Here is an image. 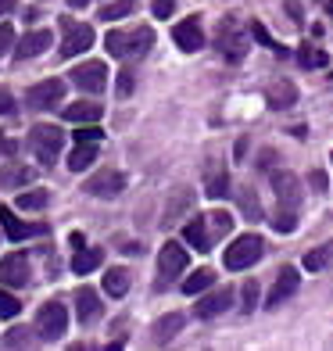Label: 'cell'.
I'll return each instance as SVG.
<instances>
[{
	"mask_svg": "<svg viewBox=\"0 0 333 351\" xmlns=\"http://www.w3.org/2000/svg\"><path fill=\"white\" fill-rule=\"evenodd\" d=\"M190 204H194V194H190L186 186H180L176 194H172V201H169V208H165V226H172V222H180V215L183 212H190Z\"/></svg>",
	"mask_w": 333,
	"mask_h": 351,
	"instance_id": "d4e9b609",
	"label": "cell"
},
{
	"mask_svg": "<svg viewBox=\"0 0 333 351\" xmlns=\"http://www.w3.org/2000/svg\"><path fill=\"white\" fill-rule=\"evenodd\" d=\"M273 230H280V233H294V230H297V215H294V208H280V212L273 215Z\"/></svg>",
	"mask_w": 333,
	"mask_h": 351,
	"instance_id": "e575fe53",
	"label": "cell"
},
{
	"mask_svg": "<svg viewBox=\"0 0 333 351\" xmlns=\"http://www.w3.org/2000/svg\"><path fill=\"white\" fill-rule=\"evenodd\" d=\"M273 190L280 208H297L301 204V180L294 172H273Z\"/></svg>",
	"mask_w": 333,
	"mask_h": 351,
	"instance_id": "4fadbf2b",
	"label": "cell"
},
{
	"mask_svg": "<svg viewBox=\"0 0 333 351\" xmlns=\"http://www.w3.org/2000/svg\"><path fill=\"white\" fill-rule=\"evenodd\" d=\"M265 101L273 104L276 111H287V108L297 104V86L291 83V79H276V83L265 90Z\"/></svg>",
	"mask_w": 333,
	"mask_h": 351,
	"instance_id": "d6986e66",
	"label": "cell"
},
{
	"mask_svg": "<svg viewBox=\"0 0 333 351\" xmlns=\"http://www.w3.org/2000/svg\"><path fill=\"white\" fill-rule=\"evenodd\" d=\"M183 241L197 251H212V237H208V226H204V219H190L183 226Z\"/></svg>",
	"mask_w": 333,
	"mask_h": 351,
	"instance_id": "603a6c76",
	"label": "cell"
},
{
	"mask_svg": "<svg viewBox=\"0 0 333 351\" xmlns=\"http://www.w3.org/2000/svg\"><path fill=\"white\" fill-rule=\"evenodd\" d=\"M308 183H312L315 190H326V186H330V180H326V172H319V169H315V172L308 176Z\"/></svg>",
	"mask_w": 333,
	"mask_h": 351,
	"instance_id": "bcb514c9",
	"label": "cell"
},
{
	"mask_svg": "<svg viewBox=\"0 0 333 351\" xmlns=\"http://www.w3.org/2000/svg\"><path fill=\"white\" fill-rule=\"evenodd\" d=\"M0 230H4L8 241H14V244L25 241V237H33V233H47V226H29V222H22L11 208H4V204H0Z\"/></svg>",
	"mask_w": 333,
	"mask_h": 351,
	"instance_id": "9a60e30c",
	"label": "cell"
},
{
	"mask_svg": "<svg viewBox=\"0 0 333 351\" xmlns=\"http://www.w3.org/2000/svg\"><path fill=\"white\" fill-rule=\"evenodd\" d=\"M251 36H255V40H258L262 47H276V40L269 36V29H265L262 22H255V25H251Z\"/></svg>",
	"mask_w": 333,
	"mask_h": 351,
	"instance_id": "ee69618b",
	"label": "cell"
},
{
	"mask_svg": "<svg viewBox=\"0 0 333 351\" xmlns=\"http://www.w3.org/2000/svg\"><path fill=\"white\" fill-rule=\"evenodd\" d=\"M212 283H215V273H212V269H197L194 276H186L183 291H186V294H201V291H208Z\"/></svg>",
	"mask_w": 333,
	"mask_h": 351,
	"instance_id": "d6a6232c",
	"label": "cell"
},
{
	"mask_svg": "<svg viewBox=\"0 0 333 351\" xmlns=\"http://www.w3.org/2000/svg\"><path fill=\"white\" fill-rule=\"evenodd\" d=\"M69 75H72V86H79L83 93H101L108 86V65H104V61H86V65H75Z\"/></svg>",
	"mask_w": 333,
	"mask_h": 351,
	"instance_id": "8992f818",
	"label": "cell"
},
{
	"mask_svg": "<svg viewBox=\"0 0 333 351\" xmlns=\"http://www.w3.org/2000/svg\"><path fill=\"white\" fill-rule=\"evenodd\" d=\"M136 11V0H111V4L101 8V19L104 22H115V19H125V14Z\"/></svg>",
	"mask_w": 333,
	"mask_h": 351,
	"instance_id": "1f68e13d",
	"label": "cell"
},
{
	"mask_svg": "<svg viewBox=\"0 0 333 351\" xmlns=\"http://www.w3.org/2000/svg\"><path fill=\"white\" fill-rule=\"evenodd\" d=\"M101 262H104V251H101V247H79L75 258H72V273H75V276H86V273H93Z\"/></svg>",
	"mask_w": 333,
	"mask_h": 351,
	"instance_id": "cb8c5ba5",
	"label": "cell"
},
{
	"mask_svg": "<svg viewBox=\"0 0 333 351\" xmlns=\"http://www.w3.org/2000/svg\"><path fill=\"white\" fill-rule=\"evenodd\" d=\"M18 312H22V301L14 298V294H8V291H0V315H4V319H14Z\"/></svg>",
	"mask_w": 333,
	"mask_h": 351,
	"instance_id": "8d00e7d4",
	"label": "cell"
},
{
	"mask_svg": "<svg viewBox=\"0 0 333 351\" xmlns=\"http://www.w3.org/2000/svg\"><path fill=\"white\" fill-rule=\"evenodd\" d=\"M297 287H301V273H297L294 265H283V269H280V276H276V283H273V291H269L265 308H269V312L280 308L283 301H291V298L297 294Z\"/></svg>",
	"mask_w": 333,
	"mask_h": 351,
	"instance_id": "9c48e42d",
	"label": "cell"
},
{
	"mask_svg": "<svg viewBox=\"0 0 333 351\" xmlns=\"http://www.w3.org/2000/svg\"><path fill=\"white\" fill-rule=\"evenodd\" d=\"M14 11V0H0V19H4V14H11Z\"/></svg>",
	"mask_w": 333,
	"mask_h": 351,
	"instance_id": "c3c4849f",
	"label": "cell"
},
{
	"mask_svg": "<svg viewBox=\"0 0 333 351\" xmlns=\"http://www.w3.org/2000/svg\"><path fill=\"white\" fill-rule=\"evenodd\" d=\"M61 97H65V83H61V79H43V83L29 86L25 104L36 108V111H47V108H58Z\"/></svg>",
	"mask_w": 333,
	"mask_h": 351,
	"instance_id": "52a82bcc",
	"label": "cell"
},
{
	"mask_svg": "<svg viewBox=\"0 0 333 351\" xmlns=\"http://www.w3.org/2000/svg\"><path fill=\"white\" fill-rule=\"evenodd\" d=\"M208 226H212L215 237H226L230 226H233V215H230V212H212V215H208Z\"/></svg>",
	"mask_w": 333,
	"mask_h": 351,
	"instance_id": "d590c367",
	"label": "cell"
},
{
	"mask_svg": "<svg viewBox=\"0 0 333 351\" xmlns=\"http://www.w3.org/2000/svg\"><path fill=\"white\" fill-rule=\"evenodd\" d=\"M215 47L222 51V58L226 61H241L247 54V36H244V25L233 19H222V25L215 29Z\"/></svg>",
	"mask_w": 333,
	"mask_h": 351,
	"instance_id": "3957f363",
	"label": "cell"
},
{
	"mask_svg": "<svg viewBox=\"0 0 333 351\" xmlns=\"http://www.w3.org/2000/svg\"><path fill=\"white\" fill-rule=\"evenodd\" d=\"M297 61H301V65H305V69H323L330 58H326V51H319V47L305 43V47H301V51H297Z\"/></svg>",
	"mask_w": 333,
	"mask_h": 351,
	"instance_id": "836d02e7",
	"label": "cell"
},
{
	"mask_svg": "<svg viewBox=\"0 0 333 351\" xmlns=\"http://www.w3.org/2000/svg\"><path fill=\"white\" fill-rule=\"evenodd\" d=\"M241 301H244V305H241V308H244V315H247V312H255V301H258V283H255V280H247V283H244Z\"/></svg>",
	"mask_w": 333,
	"mask_h": 351,
	"instance_id": "ab89813d",
	"label": "cell"
},
{
	"mask_svg": "<svg viewBox=\"0 0 333 351\" xmlns=\"http://www.w3.org/2000/svg\"><path fill=\"white\" fill-rule=\"evenodd\" d=\"M4 348H25L29 344V330L25 326H14L11 333H4V341H0Z\"/></svg>",
	"mask_w": 333,
	"mask_h": 351,
	"instance_id": "60d3db41",
	"label": "cell"
},
{
	"mask_svg": "<svg viewBox=\"0 0 333 351\" xmlns=\"http://www.w3.org/2000/svg\"><path fill=\"white\" fill-rule=\"evenodd\" d=\"M29 280H33V269H29V258L25 254H4L0 258V283L8 287H29Z\"/></svg>",
	"mask_w": 333,
	"mask_h": 351,
	"instance_id": "30bf717a",
	"label": "cell"
},
{
	"mask_svg": "<svg viewBox=\"0 0 333 351\" xmlns=\"http://www.w3.org/2000/svg\"><path fill=\"white\" fill-rule=\"evenodd\" d=\"M151 11H154V19H169V14L176 11V0H154Z\"/></svg>",
	"mask_w": 333,
	"mask_h": 351,
	"instance_id": "b9f144b4",
	"label": "cell"
},
{
	"mask_svg": "<svg viewBox=\"0 0 333 351\" xmlns=\"http://www.w3.org/2000/svg\"><path fill=\"white\" fill-rule=\"evenodd\" d=\"M47 204H51L47 190H25V194H18V208H25V212H43Z\"/></svg>",
	"mask_w": 333,
	"mask_h": 351,
	"instance_id": "4dcf8cb0",
	"label": "cell"
},
{
	"mask_svg": "<svg viewBox=\"0 0 333 351\" xmlns=\"http://www.w3.org/2000/svg\"><path fill=\"white\" fill-rule=\"evenodd\" d=\"M69 330V308L61 301H47L36 312V333L40 341H61V333Z\"/></svg>",
	"mask_w": 333,
	"mask_h": 351,
	"instance_id": "5b68a950",
	"label": "cell"
},
{
	"mask_svg": "<svg viewBox=\"0 0 333 351\" xmlns=\"http://www.w3.org/2000/svg\"><path fill=\"white\" fill-rule=\"evenodd\" d=\"M90 0H69V8H86Z\"/></svg>",
	"mask_w": 333,
	"mask_h": 351,
	"instance_id": "681fc988",
	"label": "cell"
},
{
	"mask_svg": "<svg viewBox=\"0 0 333 351\" xmlns=\"http://www.w3.org/2000/svg\"><path fill=\"white\" fill-rule=\"evenodd\" d=\"M133 86H136V75H133V69H122V72H119V83H115V93H119V97H130Z\"/></svg>",
	"mask_w": 333,
	"mask_h": 351,
	"instance_id": "74e56055",
	"label": "cell"
},
{
	"mask_svg": "<svg viewBox=\"0 0 333 351\" xmlns=\"http://www.w3.org/2000/svg\"><path fill=\"white\" fill-rule=\"evenodd\" d=\"M101 111H104V108L93 104V101H75V104L65 108V119H69V122H97Z\"/></svg>",
	"mask_w": 333,
	"mask_h": 351,
	"instance_id": "484cf974",
	"label": "cell"
},
{
	"mask_svg": "<svg viewBox=\"0 0 333 351\" xmlns=\"http://www.w3.org/2000/svg\"><path fill=\"white\" fill-rule=\"evenodd\" d=\"M287 11L294 14V22H301V19H305V11H301V4H297V0H287Z\"/></svg>",
	"mask_w": 333,
	"mask_h": 351,
	"instance_id": "7dc6e473",
	"label": "cell"
},
{
	"mask_svg": "<svg viewBox=\"0 0 333 351\" xmlns=\"http://www.w3.org/2000/svg\"><path fill=\"white\" fill-rule=\"evenodd\" d=\"M36 180V172L29 169V165H22V162H8L4 169H0V186H8V190H14V186H29Z\"/></svg>",
	"mask_w": 333,
	"mask_h": 351,
	"instance_id": "44dd1931",
	"label": "cell"
},
{
	"mask_svg": "<svg viewBox=\"0 0 333 351\" xmlns=\"http://www.w3.org/2000/svg\"><path fill=\"white\" fill-rule=\"evenodd\" d=\"M180 330H183V315H180V312H169V315H162V319L151 326V341H154V344H169Z\"/></svg>",
	"mask_w": 333,
	"mask_h": 351,
	"instance_id": "7402d4cb",
	"label": "cell"
},
{
	"mask_svg": "<svg viewBox=\"0 0 333 351\" xmlns=\"http://www.w3.org/2000/svg\"><path fill=\"white\" fill-rule=\"evenodd\" d=\"M61 143H65V133H61L58 125H33V130H29V147H33V154L40 158L43 165L58 162Z\"/></svg>",
	"mask_w": 333,
	"mask_h": 351,
	"instance_id": "277c9868",
	"label": "cell"
},
{
	"mask_svg": "<svg viewBox=\"0 0 333 351\" xmlns=\"http://www.w3.org/2000/svg\"><path fill=\"white\" fill-rule=\"evenodd\" d=\"M330 262H333V244H323V247L308 251V254H305V262H301V265H305L308 273H319V269H323V265H330Z\"/></svg>",
	"mask_w": 333,
	"mask_h": 351,
	"instance_id": "f546056e",
	"label": "cell"
},
{
	"mask_svg": "<svg viewBox=\"0 0 333 351\" xmlns=\"http://www.w3.org/2000/svg\"><path fill=\"white\" fill-rule=\"evenodd\" d=\"M230 305H233V291H230V287H219L215 294H208V298L197 301V315H201V319H215V315L226 312Z\"/></svg>",
	"mask_w": 333,
	"mask_h": 351,
	"instance_id": "ffe728a7",
	"label": "cell"
},
{
	"mask_svg": "<svg viewBox=\"0 0 333 351\" xmlns=\"http://www.w3.org/2000/svg\"><path fill=\"white\" fill-rule=\"evenodd\" d=\"M83 190H86L90 197H119L122 190H125V176L115 172V169H104L97 176H90Z\"/></svg>",
	"mask_w": 333,
	"mask_h": 351,
	"instance_id": "8fae6325",
	"label": "cell"
},
{
	"mask_svg": "<svg viewBox=\"0 0 333 351\" xmlns=\"http://www.w3.org/2000/svg\"><path fill=\"white\" fill-rule=\"evenodd\" d=\"M11 43H14V29L8 22H0V54H8Z\"/></svg>",
	"mask_w": 333,
	"mask_h": 351,
	"instance_id": "7bdbcfd3",
	"label": "cell"
},
{
	"mask_svg": "<svg viewBox=\"0 0 333 351\" xmlns=\"http://www.w3.org/2000/svg\"><path fill=\"white\" fill-rule=\"evenodd\" d=\"M326 11H330V14H333V0H330V4H326Z\"/></svg>",
	"mask_w": 333,
	"mask_h": 351,
	"instance_id": "f907efd6",
	"label": "cell"
},
{
	"mask_svg": "<svg viewBox=\"0 0 333 351\" xmlns=\"http://www.w3.org/2000/svg\"><path fill=\"white\" fill-rule=\"evenodd\" d=\"M104 133L97 130L93 122H79V133H75V143H97Z\"/></svg>",
	"mask_w": 333,
	"mask_h": 351,
	"instance_id": "f35d334b",
	"label": "cell"
},
{
	"mask_svg": "<svg viewBox=\"0 0 333 351\" xmlns=\"http://www.w3.org/2000/svg\"><path fill=\"white\" fill-rule=\"evenodd\" d=\"M75 315H79V323H83V326L101 315V298H97L93 287H79V291H75Z\"/></svg>",
	"mask_w": 333,
	"mask_h": 351,
	"instance_id": "ac0fdd59",
	"label": "cell"
},
{
	"mask_svg": "<svg viewBox=\"0 0 333 351\" xmlns=\"http://www.w3.org/2000/svg\"><path fill=\"white\" fill-rule=\"evenodd\" d=\"M236 208L244 212V219L251 222H258L262 219V204H258V194L251 186H241V194H236Z\"/></svg>",
	"mask_w": 333,
	"mask_h": 351,
	"instance_id": "f1b7e54d",
	"label": "cell"
},
{
	"mask_svg": "<svg viewBox=\"0 0 333 351\" xmlns=\"http://www.w3.org/2000/svg\"><path fill=\"white\" fill-rule=\"evenodd\" d=\"M183 269H186V247H180L176 241L162 244V251H158V273H162V287L172 276H180Z\"/></svg>",
	"mask_w": 333,
	"mask_h": 351,
	"instance_id": "7c38bea8",
	"label": "cell"
},
{
	"mask_svg": "<svg viewBox=\"0 0 333 351\" xmlns=\"http://www.w3.org/2000/svg\"><path fill=\"white\" fill-rule=\"evenodd\" d=\"M172 40H176V47H180V51H186V54L201 51V47H204L201 22H197V19H186V22H180L176 29H172Z\"/></svg>",
	"mask_w": 333,
	"mask_h": 351,
	"instance_id": "2e32d148",
	"label": "cell"
},
{
	"mask_svg": "<svg viewBox=\"0 0 333 351\" xmlns=\"http://www.w3.org/2000/svg\"><path fill=\"white\" fill-rule=\"evenodd\" d=\"M104 47L111 58H122V61H136L144 58L151 47H154V29L147 25H136V29H111L104 36Z\"/></svg>",
	"mask_w": 333,
	"mask_h": 351,
	"instance_id": "6da1fadb",
	"label": "cell"
},
{
	"mask_svg": "<svg viewBox=\"0 0 333 351\" xmlns=\"http://www.w3.org/2000/svg\"><path fill=\"white\" fill-rule=\"evenodd\" d=\"M204 194L208 197H226L230 194V172L219 158H212V162L204 165Z\"/></svg>",
	"mask_w": 333,
	"mask_h": 351,
	"instance_id": "5bb4252c",
	"label": "cell"
},
{
	"mask_svg": "<svg viewBox=\"0 0 333 351\" xmlns=\"http://www.w3.org/2000/svg\"><path fill=\"white\" fill-rule=\"evenodd\" d=\"M51 43H54V36L47 33V29H36V33H25V36L18 40V47H14V58H18V61L40 58V54H43Z\"/></svg>",
	"mask_w": 333,
	"mask_h": 351,
	"instance_id": "e0dca14e",
	"label": "cell"
},
{
	"mask_svg": "<svg viewBox=\"0 0 333 351\" xmlns=\"http://www.w3.org/2000/svg\"><path fill=\"white\" fill-rule=\"evenodd\" d=\"M61 29H65V40H61V58H75L83 54L86 47H93V29L79 25L72 19H61Z\"/></svg>",
	"mask_w": 333,
	"mask_h": 351,
	"instance_id": "ba28073f",
	"label": "cell"
},
{
	"mask_svg": "<svg viewBox=\"0 0 333 351\" xmlns=\"http://www.w3.org/2000/svg\"><path fill=\"white\" fill-rule=\"evenodd\" d=\"M262 237L258 233H244V237H236V241L226 247V269H233V273H241V269H251L258 258H262Z\"/></svg>",
	"mask_w": 333,
	"mask_h": 351,
	"instance_id": "7a4b0ae2",
	"label": "cell"
},
{
	"mask_svg": "<svg viewBox=\"0 0 333 351\" xmlns=\"http://www.w3.org/2000/svg\"><path fill=\"white\" fill-rule=\"evenodd\" d=\"M130 269H108V276H104V291L111 298H122V294H130Z\"/></svg>",
	"mask_w": 333,
	"mask_h": 351,
	"instance_id": "83f0119b",
	"label": "cell"
},
{
	"mask_svg": "<svg viewBox=\"0 0 333 351\" xmlns=\"http://www.w3.org/2000/svg\"><path fill=\"white\" fill-rule=\"evenodd\" d=\"M14 111V101H11V90L0 86V115H11Z\"/></svg>",
	"mask_w": 333,
	"mask_h": 351,
	"instance_id": "f6af8a7d",
	"label": "cell"
},
{
	"mask_svg": "<svg viewBox=\"0 0 333 351\" xmlns=\"http://www.w3.org/2000/svg\"><path fill=\"white\" fill-rule=\"evenodd\" d=\"M93 162H97V143H79V147L69 154V169L72 172H86Z\"/></svg>",
	"mask_w": 333,
	"mask_h": 351,
	"instance_id": "4316f807",
	"label": "cell"
}]
</instances>
